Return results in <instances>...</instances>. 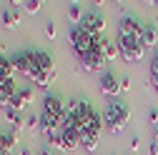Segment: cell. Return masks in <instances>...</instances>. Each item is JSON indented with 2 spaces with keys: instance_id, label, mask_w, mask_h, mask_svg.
Returning <instances> with one entry per match:
<instances>
[{
  "instance_id": "ffe728a7",
  "label": "cell",
  "mask_w": 158,
  "mask_h": 155,
  "mask_svg": "<svg viewBox=\"0 0 158 155\" xmlns=\"http://www.w3.org/2000/svg\"><path fill=\"white\" fill-rule=\"evenodd\" d=\"M45 35L50 38V40H55V23H50V20L45 23Z\"/></svg>"
},
{
  "instance_id": "6da1fadb",
  "label": "cell",
  "mask_w": 158,
  "mask_h": 155,
  "mask_svg": "<svg viewBox=\"0 0 158 155\" xmlns=\"http://www.w3.org/2000/svg\"><path fill=\"white\" fill-rule=\"evenodd\" d=\"M101 38H103V35H90V33H85L81 25H70V30H68V43H70L73 53L81 58V60H83L90 50L101 48Z\"/></svg>"
},
{
  "instance_id": "52a82bcc",
  "label": "cell",
  "mask_w": 158,
  "mask_h": 155,
  "mask_svg": "<svg viewBox=\"0 0 158 155\" xmlns=\"http://www.w3.org/2000/svg\"><path fill=\"white\" fill-rule=\"evenodd\" d=\"M101 93L108 100L121 93V78H118L113 70H103V75H101Z\"/></svg>"
},
{
  "instance_id": "d4e9b609",
  "label": "cell",
  "mask_w": 158,
  "mask_h": 155,
  "mask_svg": "<svg viewBox=\"0 0 158 155\" xmlns=\"http://www.w3.org/2000/svg\"><path fill=\"white\" fill-rule=\"evenodd\" d=\"M148 155H158V143H151V148H148Z\"/></svg>"
},
{
  "instance_id": "83f0119b",
  "label": "cell",
  "mask_w": 158,
  "mask_h": 155,
  "mask_svg": "<svg viewBox=\"0 0 158 155\" xmlns=\"http://www.w3.org/2000/svg\"><path fill=\"white\" fill-rule=\"evenodd\" d=\"M156 5H158V3H156Z\"/></svg>"
},
{
  "instance_id": "7c38bea8",
  "label": "cell",
  "mask_w": 158,
  "mask_h": 155,
  "mask_svg": "<svg viewBox=\"0 0 158 155\" xmlns=\"http://www.w3.org/2000/svg\"><path fill=\"white\" fill-rule=\"evenodd\" d=\"M141 43H143V48H146V50H148V48H153V45L158 43V30H156V25H151V23H146V25H143Z\"/></svg>"
},
{
  "instance_id": "277c9868",
  "label": "cell",
  "mask_w": 158,
  "mask_h": 155,
  "mask_svg": "<svg viewBox=\"0 0 158 155\" xmlns=\"http://www.w3.org/2000/svg\"><path fill=\"white\" fill-rule=\"evenodd\" d=\"M115 45H118L121 58H123V60H128V63H131V60H143V55H146L143 43L138 40V38H131V35H118Z\"/></svg>"
},
{
  "instance_id": "9c48e42d",
  "label": "cell",
  "mask_w": 158,
  "mask_h": 155,
  "mask_svg": "<svg viewBox=\"0 0 158 155\" xmlns=\"http://www.w3.org/2000/svg\"><path fill=\"white\" fill-rule=\"evenodd\" d=\"M101 40H103V38H101ZM81 63H83V68H85V70H90V73H93V70H101V68L106 65V55H103V50H101V48H95V50H90V53L83 58Z\"/></svg>"
},
{
  "instance_id": "4fadbf2b",
  "label": "cell",
  "mask_w": 158,
  "mask_h": 155,
  "mask_svg": "<svg viewBox=\"0 0 158 155\" xmlns=\"http://www.w3.org/2000/svg\"><path fill=\"white\" fill-rule=\"evenodd\" d=\"M98 143H101V135H95V133H81V148L85 153H95L98 150Z\"/></svg>"
},
{
  "instance_id": "5bb4252c",
  "label": "cell",
  "mask_w": 158,
  "mask_h": 155,
  "mask_svg": "<svg viewBox=\"0 0 158 155\" xmlns=\"http://www.w3.org/2000/svg\"><path fill=\"white\" fill-rule=\"evenodd\" d=\"M0 18H3V25H5L8 30H10V28H18V25H20V18H18V10H15V8H3Z\"/></svg>"
},
{
  "instance_id": "8fae6325",
  "label": "cell",
  "mask_w": 158,
  "mask_h": 155,
  "mask_svg": "<svg viewBox=\"0 0 158 155\" xmlns=\"http://www.w3.org/2000/svg\"><path fill=\"white\" fill-rule=\"evenodd\" d=\"M5 120L10 123L13 133H18V130H23V128H25V118H23V113H18V110H13V108H5Z\"/></svg>"
},
{
  "instance_id": "9a60e30c",
  "label": "cell",
  "mask_w": 158,
  "mask_h": 155,
  "mask_svg": "<svg viewBox=\"0 0 158 155\" xmlns=\"http://www.w3.org/2000/svg\"><path fill=\"white\" fill-rule=\"evenodd\" d=\"M101 50H103V55H106V60H115V58L121 55V53H118V45L110 43L106 35H103V40H101Z\"/></svg>"
},
{
  "instance_id": "2e32d148",
  "label": "cell",
  "mask_w": 158,
  "mask_h": 155,
  "mask_svg": "<svg viewBox=\"0 0 158 155\" xmlns=\"http://www.w3.org/2000/svg\"><path fill=\"white\" fill-rule=\"evenodd\" d=\"M83 15H85V10L81 8V3H70V5H68V20H70L73 25L81 23V20H83Z\"/></svg>"
},
{
  "instance_id": "5b68a950",
  "label": "cell",
  "mask_w": 158,
  "mask_h": 155,
  "mask_svg": "<svg viewBox=\"0 0 158 155\" xmlns=\"http://www.w3.org/2000/svg\"><path fill=\"white\" fill-rule=\"evenodd\" d=\"M85 33H90V35H103V30H106V18L98 13V10H85V15H83V20L78 23Z\"/></svg>"
},
{
  "instance_id": "30bf717a",
  "label": "cell",
  "mask_w": 158,
  "mask_h": 155,
  "mask_svg": "<svg viewBox=\"0 0 158 155\" xmlns=\"http://www.w3.org/2000/svg\"><path fill=\"white\" fill-rule=\"evenodd\" d=\"M35 63H38V70H40V73L55 75V70H53V55H50L48 50H40V48H35Z\"/></svg>"
},
{
  "instance_id": "603a6c76",
  "label": "cell",
  "mask_w": 158,
  "mask_h": 155,
  "mask_svg": "<svg viewBox=\"0 0 158 155\" xmlns=\"http://www.w3.org/2000/svg\"><path fill=\"white\" fill-rule=\"evenodd\" d=\"M141 148V138H138V135H133V140H131V150H138Z\"/></svg>"
},
{
  "instance_id": "3957f363",
  "label": "cell",
  "mask_w": 158,
  "mask_h": 155,
  "mask_svg": "<svg viewBox=\"0 0 158 155\" xmlns=\"http://www.w3.org/2000/svg\"><path fill=\"white\" fill-rule=\"evenodd\" d=\"M10 63H13V68H15V73H20V75H25L28 80L35 75V73H40L38 70V63H35V48L30 50H18V53H13V58H10Z\"/></svg>"
},
{
  "instance_id": "8992f818",
  "label": "cell",
  "mask_w": 158,
  "mask_h": 155,
  "mask_svg": "<svg viewBox=\"0 0 158 155\" xmlns=\"http://www.w3.org/2000/svg\"><path fill=\"white\" fill-rule=\"evenodd\" d=\"M143 25L146 23H141L135 15H123L121 18V23H118V35H131V38H138L141 40V35H143Z\"/></svg>"
},
{
  "instance_id": "ac0fdd59",
  "label": "cell",
  "mask_w": 158,
  "mask_h": 155,
  "mask_svg": "<svg viewBox=\"0 0 158 155\" xmlns=\"http://www.w3.org/2000/svg\"><path fill=\"white\" fill-rule=\"evenodd\" d=\"M25 130H28V133H35V130H40V115L30 113L28 118H25Z\"/></svg>"
},
{
  "instance_id": "cb8c5ba5",
  "label": "cell",
  "mask_w": 158,
  "mask_h": 155,
  "mask_svg": "<svg viewBox=\"0 0 158 155\" xmlns=\"http://www.w3.org/2000/svg\"><path fill=\"white\" fill-rule=\"evenodd\" d=\"M0 155H13V148L3 143V145H0Z\"/></svg>"
},
{
  "instance_id": "7a4b0ae2",
  "label": "cell",
  "mask_w": 158,
  "mask_h": 155,
  "mask_svg": "<svg viewBox=\"0 0 158 155\" xmlns=\"http://www.w3.org/2000/svg\"><path fill=\"white\" fill-rule=\"evenodd\" d=\"M101 115H103V125L110 133H121L126 128V123L131 120V108L123 100H110Z\"/></svg>"
},
{
  "instance_id": "44dd1931",
  "label": "cell",
  "mask_w": 158,
  "mask_h": 155,
  "mask_svg": "<svg viewBox=\"0 0 158 155\" xmlns=\"http://www.w3.org/2000/svg\"><path fill=\"white\" fill-rule=\"evenodd\" d=\"M128 90H131V78L123 75V78H121V93H128Z\"/></svg>"
},
{
  "instance_id": "4316f807",
  "label": "cell",
  "mask_w": 158,
  "mask_h": 155,
  "mask_svg": "<svg viewBox=\"0 0 158 155\" xmlns=\"http://www.w3.org/2000/svg\"><path fill=\"white\" fill-rule=\"evenodd\" d=\"M153 143H158V125H153Z\"/></svg>"
},
{
  "instance_id": "d6986e66",
  "label": "cell",
  "mask_w": 158,
  "mask_h": 155,
  "mask_svg": "<svg viewBox=\"0 0 158 155\" xmlns=\"http://www.w3.org/2000/svg\"><path fill=\"white\" fill-rule=\"evenodd\" d=\"M23 5H25V10H28L30 15H35L38 10H40V5H43V3H40V0H28V3H23Z\"/></svg>"
},
{
  "instance_id": "7402d4cb",
  "label": "cell",
  "mask_w": 158,
  "mask_h": 155,
  "mask_svg": "<svg viewBox=\"0 0 158 155\" xmlns=\"http://www.w3.org/2000/svg\"><path fill=\"white\" fill-rule=\"evenodd\" d=\"M148 120H151V125H158V110H151L148 113Z\"/></svg>"
},
{
  "instance_id": "ba28073f",
  "label": "cell",
  "mask_w": 158,
  "mask_h": 155,
  "mask_svg": "<svg viewBox=\"0 0 158 155\" xmlns=\"http://www.w3.org/2000/svg\"><path fill=\"white\" fill-rule=\"evenodd\" d=\"M30 100H33V88H18V93L10 98V105H8V108L23 113V110L30 105Z\"/></svg>"
},
{
  "instance_id": "484cf974",
  "label": "cell",
  "mask_w": 158,
  "mask_h": 155,
  "mask_svg": "<svg viewBox=\"0 0 158 155\" xmlns=\"http://www.w3.org/2000/svg\"><path fill=\"white\" fill-rule=\"evenodd\" d=\"M18 155H33V153H30V148H28V145H23V148H20V153H18Z\"/></svg>"
},
{
  "instance_id": "e0dca14e",
  "label": "cell",
  "mask_w": 158,
  "mask_h": 155,
  "mask_svg": "<svg viewBox=\"0 0 158 155\" xmlns=\"http://www.w3.org/2000/svg\"><path fill=\"white\" fill-rule=\"evenodd\" d=\"M45 138H48V145L50 148H60V128L45 130Z\"/></svg>"
}]
</instances>
